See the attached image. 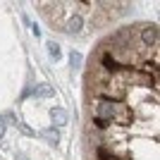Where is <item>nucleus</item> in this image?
Returning a JSON list of instances; mask_svg holds the SVG:
<instances>
[{"label": "nucleus", "mask_w": 160, "mask_h": 160, "mask_svg": "<svg viewBox=\"0 0 160 160\" xmlns=\"http://www.w3.org/2000/svg\"><path fill=\"white\" fill-rule=\"evenodd\" d=\"M62 31H67V33H79V31H81V17H79V14L69 17V19H67V24L62 27Z\"/></svg>", "instance_id": "1"}, {"label": "nucleus", "mask_w": 160, "mask_h": 160, "mask_svg": "<svg viewBox=\"0 0 160 160\" xmlns=\"http://www.w3.org/2000/svg\"><path fill=\"white\" fill-rule=\"evenodd\" d=\"M155 41H158V27L151 24V27L143 29V43H146V46H153Z\"/></svg>", "instance_id": "2"}, {"label": "nucleus", "mask_w": 160, "mask_h": 160, "mask_svg": "<svg viewBox=\"0 0 160 160\" xmlns=\"http://www.w3.org/2000/svg\"><path fill=\"white\" fill-rule=\"evenodd\" d=\"M50 120H53V124L62 127V124H67V112L62 108H53V110H50Z\"/></svg>", "instance_id": "3"}, {"label": "nucleus", "mask_w": 160, "mask_h": 160, "mask_svg": "<svg viewBox=\"0 0 160 160\" xmlns=\"http://www.w3.org/2000/svg\"><path fill=\"white\" fill-rule=\"evenodd\" d=\"M33 96H38V98H48V96H53V88L48 86V84H41V86L33 88Z\"/></svg>", "instance_id": "4"}, {"label": "nucleus", "mask_w": 160, "mask_h": 160, "mask_svg": "<svg viewBox=\"0 0 160 160\" xmlns=\"http://www.w3.org/2000/svg\"><path fill=\"white\" fill-rule=\"evenodd\" d=\"M98 160H117V158H115L112 153H108L103 146H98Z\"/></svg>", "instance_id": "5"}, {"label": "nucleus", "mask_w": 160, "mask_h": 160, "mask_svg": "<svg viewBox=\"0 0 160 160\" xmlns=\"http://www.w3.org/2000/svg\"><path fill=\"white\" fill-rule=\"evenodd\" d=\"M43 139H48L50 143H58V132H55V129H46V132H43Z\"/></svg>", "instance_id": "6"}, {"label": "nucleus", "mask_w": 160, "mask_h": 160, "mask_svg": "<svg viewBox=\"0 0 160 160\" xmlns=\"http://www.w3.org/2000/svg\"><path fill=\"white\" fill-rule=\"evenodd\" d=\"M48 53H50V58L58 60V58H60V46H58V43H48Z\"/></svg>", "instance_id": "7"}, {"label": "nucleus", "mask_w": 160, "mask_h": 160, "mask_svg": "<svg viewBox=\"0 0 160 160\" xmlns=\"http://www.w3.org/2000/svg\"><path fill=\"white\" fill-rule=\"evenodd\" d=\"M69 62H72V67H81V55L72 53V55H69Z\"/></svg>", "instance_id": "8"}, {"label": "nucleus", "mask_w": 160, "mask_h": 160, "mask_svg": "<svg viewBox=\"0 0 160 160\" xmlns=\"http://www.w3.org/2000/svg\"><path fill=\"white\" fill-rule=\"evenodd\" d=\"M2 132H5V127H2V124H0V136H2Z\"/></svg>", "instance_id": "9"}]
</instances>
